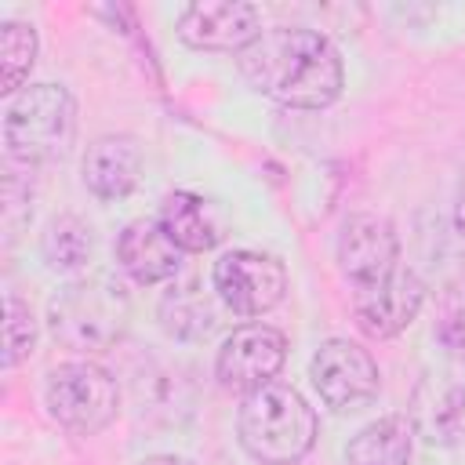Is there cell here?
<instances>
[{"label":"cell","instance_id":"4","mask_svg":"<svg viewBox=\"0 0 465 465\" xmlns=\"http://www.w3.org/2000/svg\"><path fill=\"white\" fill-rule=\"evenodd\" d=\"M76 138V102L62 84H25L4 113L7 156L33 167L54 163Z\"/></svg>","mask_w":465,"mask_h":465},{"label":"cell","instance_id":"15","mask_svg":"<svg viewBox=\"0 0 465 465\" xmlns=\"http://www.w3.org/2000/svg\"><path fill=\"white\" fill-rule=\"evenodd\" d=\"M411 443H414L411 418L385 414V418L363 425L349 440L345 461L349 465H411Z\"/></svg>","mask_w":465,"mask_h":465},{"label":"cell","instance_id":"11","mask_svg":"<svg viewBox=\"0 0 465 465\" xmlns=\"http://www.w3.org/2000/svg\"><path fill=\"white\" fill-rule=\"evenodd\" d=\"M262 15L243 0H200L178 15L182 44L196 51H247L262 36Z\"/></svg>","mask_w":465,"mask_h":465},{"label":"cell","instance_id":"1","mask_svg":"<svg viewBox=\"0 0 465 465\" xmlns=\"http://www.w3.org/2000/svg\"><path fill=\"white\" fill-rule=\"evenodd\" d=\"M243 80L265 98L294 109H323L341 94L338 47L302 25H272L236 58Z\"/></svg>","mask_w":465,"mask_h":465},{"label":"cell","instance_id":"16","mask_svg":"<svg viewBox=\"0 0 465 465\" xmlns=\"http://www.w3.org/2000/svg\"><path fill=\"white\" fill-rule=\"evenodd\" d=\"M160 225L167 229V236L182 247V251H211L218 240H222V229H218V218L211 211V203L196 193H171L163 200V211H160Z\"/></svg>","mask_w":465,"mask_h":465},{"label":"cell","instance_id":"22","mask_svg":"<svg viewBox=\"0 0 465 465\" xmlns=\"http://www.w3.org/2000/svg\"><path fill=\"white\" fill-rule=\"evenodd\" d=\"M138 465H189V461L178 458V454H153V458H145V461H138Z\"/></svg>","mask_w":465,"mask_h":465},{"label":"cell","instance_id":"21","mask_svg":"<svg viewBox=\"0 0 465 465\" xmlns=\"http://www.w3.org/2000/svg\"><path fill=\"white\" fill-rule=\"evenodd\" d=\"M454 229H458V236L465 240V178H461V185H458V203H454Z\"/></svg>","mask_w":465,"mask_h":465},{"label":"cell","instance_id":"5","mask_svg":"<svg viewBox=\"0 0 465 465\" xmlns=\"http://www.w3.org/2000/svg\"><path fill=\"white\" fill-rule=\"evenodd\" d=\"M44 407L62 429L76 436H94L116 418L120 389L105 367L91 360H73V363H58L47 374Z\"/></svg>","mask_w":465,"mask_h":465},{"label":"cell","instance_id":"14","mask_svg":"<svg viewBox=\"0 0 465 465\" xmlns=\"http://www.w3.org/2000/svg\"><path fill=\"white\" fill-rule=\"evenodd\" d=\"M84 185L98 200H124L142 178V153L127 134H102L84 153Z\"/></svg>","mask_w":465,"mask_h":465},{"label":"cell","instance_id":"10","mask_svg":"<svg viewBox=\"0 0 465 465\" xmlns=\"http://www.w3.org/2000/svg\"><path fill=\"white\" fill-rule=\"evenodd\" d=\"M396 258H400V240L389 218L381 214L345 218L338 232V269L356 291H367L385 276H392L400 269Z\"/></svg>","mask_w":465,"mask_h":465},{"label":"cell","instance_id":"2","mask_svg":"<svg viewBox=\"0 0 465 465\" xmlns=\"http://www.w3.org/2000/svg\"><path fill=\"white\" fill-rule=\"evenodd\" d=\"M236 432L243 450L262 465H298L316 443V414L298 389L269 381L243 392Z\"/></svg>","mask_w":465,"mask_h":465},{"label":"cell","instance_id":"9","mask_svg":"<svg viewBox=\"0 0 465 465\" xmlns=\"http://www.w3.org/2000/svg\"><path fill=\"white\" fill-rule=\"evenodd\" d=\"M283 360H287L283 331H276L269 323H243L222 341V349L214 356V374L225 389L254 392L280 374Z\"/></svg>","mask_w":465,"mask_h":465},{"label":"cell","instance_id":"17","mask_svg":"<svg viewBox=\"0 0 465 465\" xmlns=\"http://www.w3.org/2000/svg\"><path fill=\"white\" fill-rule=\"evenodd\" d=\"M160 327L178 341H200L214 331V305L196 280L174 283L160 298Z\"/></svg>","mask_w":465,"mask_h":465},{"label":"cell","instance_id":"7","mask_svg":"<svg viewBox=\"0 0 465 465\" xmlns=\"http://www.w3.org/2000/svg\"><path fill=\"white\" fill-rule=\"evenodd\" d=\"M214 291L236 316H262L283 302L287 269L262 251H225L214 262Z\"/></svg>","mask_w":465,"mask_h":465},{"label":"cell","instance_id":"3","mask_svg":"<svg viewBox=\"0 0 465 465\" xmlns=\"http://www.w3.org/2000/svg\"><path fill=\"white\" fill-rule=\"evenodd\" d=\"M131 320V298L113 276H84L62 287L47 305V323L58 345L73 352L113 349Z\"/></svg>","mask_w":465,"mask_h":465},{"label":"cell","instance_id":"8","mask_svg":"<svg viewBox=\"0 0 465 465\" xmlns=\"http://www.w3.org/2000/svg\"><path fill=\"white\" fill-rule=\"evenodd\" d=\"M312 389L331 411H356L378 392V363L367 349L349 338H327L309 363Z\"/></svg>","mask_w":465,"mask_h":465},{"label":"cell","instance_id":"20","mask_svg":"<svg viewBox=\"0 0 465 465\" xmlns=\"http://www.w3.org/2000/svg\"><path fill=\"white\" fill-rule=\"evenodd\" d=\"M36 316L33 309L18 298V294H7L4 298V367H18L22 360L33 356L36 349Z\"/></svg>","mask_w":465,"mask_h":465},{"label":"cell","instance_id":"12","mask_svg":"<svg viewBox=\"0 0 465 465\" xmlns=\"http://www.w3.org/2000/svg\"><path fill=\"white\" fill-rule=\"evenodd\" d=\"M421 302H425V283L418 280V272L400 265L381 283L367 291H352V316L367 338L385 341L414 323V316L421 312Z\"/></svg>","mask_w":465,"mask_h":465},{"label":"cell","instance_id":"6","mask_svg":"<svg viewBox=\"0 0 465 465\" xmlns=\"http://www.w3.org/2000/svg\"><path fill=\"white\" fill-rule=\"evenodd\" d=\"M407 418L414 425V436H421L425 443H465V352H447L421 371L407 403Z\"/></svg>","mask_w":465,"mask_h":465},{"label":"cell","instance_id":"18","mask_svg":"<svg viewBox=\"0 0 465 465\" xmlns=\"http://www.w3.org/2000/svg\"><path fill=\"white\" fill-rule=\"evenodd\" d=\"M40 254L51 272H80L94 254V232L76 214H54L40 232Z\"/></svg>","mask_w":465,"mask_h":465},{"label":"cell","instance_id":"19","mask_svg":"<svg viewBox=\"0 0 465 465\" xmlns=\"http://www.w3.org/2000/svg\"><path fill=\"white\" fill-rule=\"evenodd\" d=\"M36 62V29L29 22H4L0 25V91L18 94L29 80Z\"/></svg>","mask_w":465,"mask_h":465},{"label":"cell","instance_id":"13","mask_svg":"<svg viewBox=\"0 0 465 465\" xmlns=\"http://www.w3.org/2000/svg\"><path fill=\"white\" fill-rule=\"evenodd\" d=\"M116 262L138 283H163L182 265V247L153 218H134L116 236Z\"/></svg>","mask_w":465,"mask_h":465}]
</instances>
